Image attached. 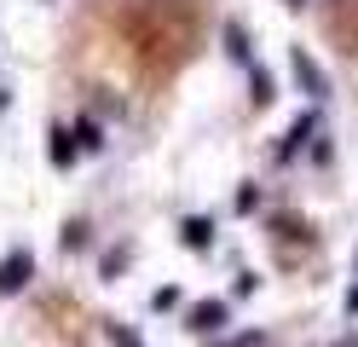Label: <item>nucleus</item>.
<instances>
[{
	"label": "nucleus",
	"mask_w": 358,
	"mask_h": 347,
	"mask_svg": "<svg viewBox=\"0 0 358 347\" xmlns=\"http://www.w3.org/2000/svg\"><path fill=\"white\" fill-rule=\"evenodd\" d=\"M196 18L203 0H133L122 12V35L150 76H173L196 46Z\"/></svg>",
	"instance_id": "obj_1"
},
{
	"label": "nucleus",
	"mask_w": 358,
	"mask_h": 347,
	"mask_svg": "<svg viewBox=\"0 0 358 347\" xmlns=\"http://www.w3.org/2000/svg\"><path fill=\"white\" fill-rule=\"evenodd\" d=\"M289 69H295V81H301V93H306V99H324V93H329V81H324V69L312 64V58L301 53V46H295V53H289Z\"/></svg>",
	"instance_id": "obj_2"
},
{
	"label": "nucleus",
	"mask_w": 358,
	"mask_h": 347,
	"mask_svg": "<svg viewBox=\"0 0 358 347\" xmlns=\"http://www.w3.org/2000/svg\"><path fill=\"white\" fill-rule=\"evenodd\" d=\"M29 272H35V254H29V249H12L6 261H0V295H6V290H24Z\"/></svg>",
	"instance_id": "obj_3"
},
{
	"label": "nucleus",
	"mask_w": 358,
	"mask_h": 347,
	"mask_svg": "<svg viewBox=\"0 0 358 347\" xmlns=\"http://www.w3.org/2000/svg\"><path fill=\"white\" fill-rule=\"evenodd\" d=\"M185 324H191L196 336H214L220 324H226V301H196V307L185 313Z\"/></svg>",
	"instance_id": "obj_4"
},
{
	"label": "nucleus",
	"mask_w": 358,
	"mask_h": 347,
	"mask_svg": "<svg viewBox=\"0 0 358 347\" xmlns=\"http://www.w3.org/2000/svg\"><path fill=\"white\" fill-rule=\"evenodd\" d=\"M272 231H278V243H283V238H289V243H312V226H306V220H295V215H289V220L278 215V220H272Z\"/></svg>",
	"instance_id": "obj_5"
},
{
	"label": "nucleus",
	"mask_w": 358,
	"mask_h": 347,
	"mask_svg": "<svg viewBox=\"0 0 358 347\" xmlns=\"http://www.w3.org/2000/svg\"><path fill=\"white\" fill-rule=\"evenodd\" d=\"M312 128H318V116H301V122L289 128V139H278V156H295V151H301V139H306Z\"/></svg>",
	"instance_id": "obj_6"
},
{
	"label": "nucleus",
	"mask_w": 358,
	"mask_h": 347,
	"mask_svg": "<svg viewBox=\"0 0 358 347\" xmlns=\"http://www.w3.org/2000/svg\"><path fill=\"white\" fill-rule=\"evenodd\" d=\"M179 238H185L191 249H208V238H214V226H208L203 215H196V220H185V231H179Z\"/></svg>",
	"instance_id": "obj_7"
},
{
	"label": "nucleus",
	"mask_w": 358,
	"mask_h": 347,
	"mask_svg": "<svg viewBox=\"0 0 358 347\" xmlns=\"http://www.w3.org/2000/svg\"><path fill=\"white\" fill-rule=\"evenodd\" d=\"M341 35L352 41V53H358V0H352V6H347V18H341Z\"/></svg>",
	"instance_id": "obj_8"
},
{
	"label": "nucleus",
	"mask_w": 358,
	"mask_h": 347,
	"mask_svg": "<svg viewBox=\"0 0 358 347\" xmlns=\"http://www.w3.org/2000/svg\"><path fill=\"white\" fill-rule=\"evenodd\" d=\"M226 41H231V58H249V35H243L237 23H231V29H226Z\"/></svg>",
	"instance_id": "obj_9"
},
{
	"label": "nucleus",
	"mask_w": 358,
	"mask_h": 347,
	"mask_svg": "<svg viewBox=\"0 0 358 347\" xmlns=\"http://www.w3.org/2000/svg\"><path fill=\"white\" fill-rule=\"evenodd\" d=\"M76 145H70V133H52V162H70Z\"/></svg>",
	"instance_id": "obj_10"
},
{
	"label": "nucleus",
	"mask_w": 358,
	"mask_h": 347,
	"mask_svg": "<svg viewBox=\"0 0 358 347\" xmlns=\"http://www.w3.org/2000/svg\"><path fill=\"white\" fill-rule=\"evenodd\" d=\"M329 347H358V330H352V336H341V341H329Z\"/></svg>",
	"instance_id": "obj_11"
},
{
	"label": "nucleus",
	"mask_w": 358,
	"mask_h": 347,
	"mask_svg": "<svg viewBox=\"0 0 358 347\" xmlns=\"http://www.w3.org/2000/svg\"><path fill=\"white\" fill-rule=\"evenodd\" d=\"M347 307H352V313H358V290H352V295H347Z\"/></svg>",
	"instance_id": "obj_12"
}]
</instances>
